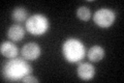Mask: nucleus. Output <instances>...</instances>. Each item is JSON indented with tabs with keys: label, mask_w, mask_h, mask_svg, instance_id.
Here are the masks:
<instances>
[{
	"label": "nucleus",
	"mask_w": 124,
	"mask_h": 83,
	"mask_svg": "<svg viewBox=\"0 0 124 83\" xmlns=\"http://www.w3.org/2000/svg\"><path fill=\"white\" fill-rule=\"evenodd\" d=\"M22 57L26 59V60H36L39 58L41 54V49L36 43H28L23 46V48L21 50Z\"/></svg>",
	"instance_id": "39448f33"
},
{
	"label": "nucleus",
	"mask_w": 124,
	"mask_h": 83,
	"mask_svg": "<svg viewBox=\"0 0 124 83\" xmlns=\"http://www.w3.org/2000/svg\"><path fill=\"white\" fill-rule=\"evenodd\" d=\"M21 82H27V83H38L39 82V80H38L37 78H35V77H33L32 75H28V76H26V77H24L21 80Z\"/></svg>",
	"instance_id": "f8f14e48"
},
{
	"label": "nucleus",
	"mask_w": 124,
	"mask_h": 83,
	"mask_svg": "<svg viewBox=\"0 0 124 83\" xmlns=\"http://www.w3.org/2000/svg\"><path fill=\"white\" fill-rule=\"evenodd\" d=\"M77 17L82 21H89L91 18V11L86 6H80L77 9Z\"/></svg>",
	"instance_id": "9b49d317"
},
{
	"label": "nucleus",
	"mask_w": 124,
	"mask_h": 83,
	"mask_svg": "<svg viewBox=\"0 0 124 83\" xmlns=\"http://www.w3.org/2000/svg\"><path fill=\"white\" fill-rule=\"evenodd\" d=\"M32 66L24 58H9L2 68V76L6 81L19 82L24 77L31 75Z\"/></svg>",
	"instance_id": "f257e3e1"
},
{
	"label": "nucleus",
	"mask_w": 124,
	"mask_h": 83,
	"mask_svg": "<svg viewBox=\"0 0 124 83\" xmlns=\"http://www.w3.org/2000/svg\"><path fill=\"white\" fill-rule=\"evenodd\" d=\"M77 74L82 80L89 81L94 78V76H95V68L91 64L82 62V64H80L78 65Z\"/></svg>",
	"instance_id": "423d86ee"
},
{
	"label": "nucleus",
	"mask_w": 124,
	"mask_h": 83,
	"mask_svg": "<svg viewBox=\"0 0 124 83\" xmlns=\"http://www.w3.org/2000/svg\"><path fill=\"white\" fill-rule=\"evenodd\" d=\"M116 14L110 9H99L93 15V21L100 28H108L114 24Z\"/></svg>",
	"instance_id": "20e7f679"
},
{
	"label": "nucleus",
	"mask_w": 124,
	"mask_h": 83,
	"mask_svg": "<svg viewBox=\"0 0 124 83\" xmlns=\"http://www.w3.org/2000/svg\"><path fill=\"white\" fill-rule=\"evenodd\" d=\"M25 28L30 34L40 37V35L48 32L50 28V23L48 18L44 15L35 14L27 19L25 22Z\"/></svg>",
	"instance_id": "7ed1b4c3"
},
{
	"label": "nucleus",
	"mask_w": 124,
	"mask_h": 83,
	"mask_svg": "<svg viewBox=\"0 0 124 83\" xmlns=\"http://www.w3.org/2000/svg\"><path fill=\"white\" fill-rule=\"evenodd\" d=\"M62 53L65 60L70 64H77L81 61L86 55L85 46L80 39L70 37L67 38L62 46Z\"/></svg>",
	"instance_id": "f03ea898"
},
{
	"label": "nucleus",
	"mask_w": 124,
	"mask_h": 83,
	"mask_svg": "<svg viewBox=\"0 0 124 83\" xmlns=\"http://www.w3.org/2000/svg\"><path fill=\"white\" fill-rule=\"evenodd\" d=\"M28 13L27 10L22 6H18L14 9L13 13H11V19L17 23H22V22H26L28 19Z\"/></svg>",
	"instance_id": "9d476101"
},
{
	"label": "nucleus",
	"mask_w": 124,
	"mask_h": 83,
	"mask_svg": "<svg viewBox=\"0 0 124 83\" xmlns=\"http://www.w3.org/2000/svg\"><path fill=\"white\" fill-rule=\"evenodd\" d=\"M25 37V29L20 24L11 25L7 30V37L11 42H20Z\"/></svg>",
	"instance_id": "0eeeda50"
},
{
	"label": "nucleus",
	"mask_w": 124,
	"mask_h": 83,
	"mask_svg": "<svg viewBox=\"0 0 124 83\" xmlns=\"http://www.w3.org/2000/svg\"><path fill=\"white\" fill-rule=\"evenodd\" d=\"M104 49L100 46H93L88 50L87 56L89 58V60L92 62H98L100 60H102L104 57Z\"/></svg>",
	"instance_id": "1a4fd4ad"
},
{
	"label": "nucleus",
	"mask_w": 124,
	"mask_h": 83,
	"mask_svg": "<svg viewBox=\"0 0 124 83\" xmlns=\"http://www.w3.org/2000/svg\"><path fill=\"white\" fill-rule=\"evenodd\" d=\"M0 53L6 58H15L18 56L19 49L13 42H3L0 46Z\"/></svg>",
	"instance_id": "6e6552de"
}]
</instances>
